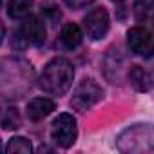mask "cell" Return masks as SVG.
<instances>
[{
	"label": "cell",
	"instance_id": "15",
	"mask_svg": "<svg viewBox=\"0 0 154 154\" xmlns=\"http://www.w3.org/2000/svg\"><path fill=\"white\" fill-rule=\"evenodd\" d=\"M94 0H63V4L71 9H84L87 8L89 4H93Z\"/></svg>",
	"mask_w": 154,
	"mask_h": 154
},
{
	"label": "cell",
	"instance_id": "11",
	"mask_svg": "<svg viewBox=\"0 0 154 154\" xmlns=\"http://www.w3.org/2000/svg\"><path fill=\"white\" fill-rule=\"evenodd\" d=\"M129 80H131V85L143 93V91H149L150 87V78H149V74L145 72V69H141L140 65H134L131 71H129Z\"/></svg>",
	"mask_w": 154,
	"mask_h": 154
},
{
	"label": "cell",
	"instance_id": "7",
	"mask_svg": "<svg viewBox=\"0 0 154 154\" xmlns=\"http://www.w3.org/2000/svg\"><path fill=\"white\" fill-rule=\"evenodd\" d=\"M127 44L134 54L150 56L154 53V38L147 27H141V26L131 27L127 31Z\"/></svg>",
	"mask_w": 154,
	"mask_h": 154
},
{
	"label": "cell",
	"instance_id": "12",
	"mask_svg": "<svg viewBox=\"0 0 154 154\" xmlns=\"http://www.w3.org/2000/svg\"><path fill=\"white\" fill-rule=\"evenodd\" d=\"M134 18L138 22H149L154 18V0H134Z\"/></svg>",
	"mask_w": 154,
	"mask_h": 154
},
{
	"label": "cell",
	"instance_id": "2",
	"mask_svg": "<svg viewBox=\"0 0 154 154\" xmlns=\"http://www.w3.org/2000/svg\"><path fill=\"white\" fill-rule=\"evenodd\" d=\"M116 147L127 154H143L154 150V123L129 125L118 134Z\"/></svg>",
	"mask_w": 154,
	"mask_h": 154
},
{
	"label": "cell",
	"instance_id": "9",
	"mask_svg": "<svg viewBox=\"0 0 154 154\" xmlns=\"http://www.w3.org/2000/svg\"><path fill=\"white\" fill-rule=\"evenodd\" d=\"M82 40H84L82 29L76 24H65L60 31V36H58V44L63 49H76L82 44Z\"/></svg>",
	"mask_w": 154,
	"mask_h": 154
},
{
	"label": "cell",
	"instance_id": "1",
	"mask_svg": "<svg viewBox=\"0 0 154 154\" xmlns=\"http://www.w3.org/2000/svg\"><path fill=\"white\" fill-rule=\"evenodd\" d=\"M74 80V67L65 58H53L42 71L38 85L44 93L62 96L65 94Z\"/></svg>",
	"mask_w": 154,
	"mask_h": 154
},
{
	"label": "cell",
	"instance_id": "4",
	"mask_svg": "<svg viewBox=\"0 0 154 154\" xmlns=\"http://www.w3.org/2000/svg\"><path fill=\"white\" fill-rule=\"evenodd\" d=\"M102 96H103L102 87L94 80L87 78V80H84V82H80L78 85H76V89L72 93V98H71V107L74 111L85 112L93 105H96L102 100Z\"/></svg>",
	"mask_w": 154,
	"mask_h": 154
},
{
	"label": "cell",
	"instance_id": "8",
	"mask_svg": "<svg viewBox=\"0 0 154 154\" xmlns=\"http://www.w3.org/2000/svg\"><path fill=\"white\" fill-rule=\"evenodd\" d=\"M56 103L49 98H35L27 103V118L31 122H40L54 111Z\"/></svg>",
	"mask_w": 154,
	"mask_h": 154
},
{
	"label": "cell",
	"instance_id": "6",
	"mask_svg": "<svg viewBox=\"0 0 154 154\" xmlns=\"http://www.w3.org/2000/svg\"><path fill=\"white\" fill-rule=\"evenodd\" d=\"M84 29L93 42L102 40L109 31V15L103 8H94L84 17Z\"/></svg>",
	"mask_w": 154,
	"mask_h": 154
},
{
	"label": "cell",
	"instance_id": "16",
	"mask_svg": "<svg viewBox=\"0 0 154 154\" xmlns=\"http://www.w3.org/2000/svg\"><path fill=\"white\" fill-rule=\"evenodd\" d=\"M112 2H122V0H112Z\"/></svg>",
	"mask_w": 154,
	"mask_h": 154
},
{
	"label": "cell",
	"instance_id": "3",
	"mask_svg": "<svg viewBox=\"0 0 154 154\" xmlns=\"http://www.w3.org/2000/svg\"><path fill=\"white\" fill-rule=\"evenodd\" d=\"M76 138H78V125L74 116L69 112L58 114L51 123V140L60 149H69L74 145Z\"/></svg>",
	"mask_w": 154,
	"mask_h": 154
},
{
	"label": "cell",
	"instance_id": "10",
	"mask_svg": "<svg viewBox=\"0 0 154 154\" xmlns=\"http://www.w3.org/2000/svg\"><path fill=\"white\" fill-rule=\"evenodd\" d=\"M33 0H9L8 2V15L13 20L27 18L31 9H33Z\"/></svg>",
	"mask_w": 154,
	"mask_h": 154
},
{
	"label": "cell",
	"instance_id": "5",
	"mask_svg": "<svg viewBox=\"0 0 154 154\" xmlns=\"http://www.w3.org/2000/svg\"><path fill=\"white\" fill-rule=\"evenodd\" d=\"M17 45L18 47H38L45 42V26L40 18L36 17H29L22 22V26L18 27L17 35Z\"/></svg>",
	"mask_w": 154,
	"mask_h": 154
},
{
	"label": "cell",
	"instance_id": "14",
	"mask_svg": "<svg viewBox=\"0 0 154 154\" xmlns=\"http://www.w3.org/2000/svg\"><path fill=\"white\" fill-rule=\"evenodd\" d=\"M20 125H22V118H20V112L17 111V107H8L2 116V127L6 131H13V129H18Z\"/></svg>",
	"mask_w": 154,
	"mask_h": 154
},
{
	"label": "cell",
	"instance_id": "13",
	"mask_svg": "<svg viewBox=\"0 0 154 154\" xmlns=\"http://www.w3.org/2000/svg\"><path fill=\"white\" fill-rule=\"evenodd\" d=\"M31 150H33V145L24 136H15L6 145V152L8 154H31Z\"/></svg>",
	"mask_w": 154,
	"mask_h": 154
}]
</instances>
